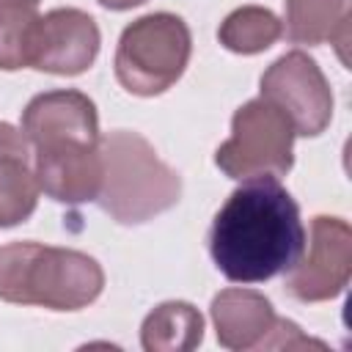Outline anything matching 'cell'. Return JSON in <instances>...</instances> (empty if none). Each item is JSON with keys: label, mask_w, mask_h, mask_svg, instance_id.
Segmentation results:
<instances>
[{"label": "cell", "mask_w": 352, "mask_h": 352, "mask_svg": "<svg viewBox=\"0 0 352 352\" xmlns=\"http://www.w3.org/2000/svg\"><path fill=\"white\" fill-rule=\"evenodd\" d=\"M104 289L96 258L72 248L14 242L0 248V300L50 311H80Z\"/></svg>", "instance_id": "7a4b0ae2"}, {"label": "cell", "mask_w": 352, "mask_h": 352, "mask_svg": "<svg viewBox=\"0 0 352 352\" xmlns=\"http://www.w3.org/2000/svg\"><path fill=\"white\" fill-rule=\"evenodd\" d=\"M300 261L283 272L286 292L300 302H324L338 297L352 275V231L341 217L319 214L311 220V242Z\"/></svg>", "instance_id": "52a82bcc"}, {"label": "cell", "mask_w": 352, "mask_h": 352, "mask_svg": "<svg viewBox=\"0 0 352 352\" xmlns=\"http://www.w3.org/2000/svg\"><path fill=\"white\" fill-rule=\"evenodd\" d=\"M30 146L36 179L47 198L58 204L96 201L104 173L99 138L50 135Z\"/></svg>", "instance_id": "ba28073f"}, {"label": "cell", "mask_w": 352, "mask_h": 352, "mask_svg": "<svg viewBox=\"0 0 352 352\" xmlns=\"http://www.w3.org/2000/svg\"><path fill=\"white\" fill-rule=\"evenodd\" d=\"M192 36L182 16L157 11L124 28L116 50V77L135 96L165 94L187 69Z\"/></svg>", "instance_id": "277c9868"}, {"label": "cell", "mask_w": 352, "mask_h": 352, "mask_svg": "<svg viewBox=\"0 0 352 352\" xmlns=\"http://www.w3.org/2000/svg\"><path fill=\"white\" fill-rule=\"evenodd\" d=\"M99 25L80 8H52L36 19L30 36V63L47 74H82L99 55Z\"/></svg>", "instance_id": "9c48e42d"}, {"label": "cell", "mask_w": 352, "mask_h": 352, "mask_svg": "<svg viewBox=\"0 0 352 352\" xmlns=\"http://www.w3.org/2000/svg\"><path fill=\"white\" fill-rule=\"evenodd\" d=\"M204 341V316L195 305L170 300L157 305L140 327L146 352H187Z\"/></svg>", "instance_id": "5bb4252c"}, {"label": "cell", "mask_w": 352, "mask_h": 352, "mask_svg": "<svg viewBox=\"0 0 352 352\" xmlns=\"http://www.w3.org/2000/svg\"><path fill=\"white\" fill-rule=\"evenodd\" d=\"M308 346L324 349L322 341L302 336V330H300L294 322L280 319V316H275V324L270 327V333H267L264 341L258 344V349H308Z\"/></svg>", "instance_id": "e0dca14e"}, {"label": "cell", "mask_w": 352, "mask_h": 352, "mask_svg": "<svg viewBox=\"0 0 352 352\" xmlns=\"http://www.w3.org/2000/svg\"><path fill=\"white\" fill-rule=\"evenodd\" d=\"M33 146L22 129L0 121V228L25 223L38 204Z\"/></svg>", "instance_id": "30bf717a"}, {"label": "cell", "mask_w": 352, "mask_h": 352, "mask_svg": "<svg viewBox=\"0 0 352 352\" xmlns=\"http://www.w3.org/2000/svg\"><path fill=\"white\" fill-rule=\"evenodd\" d=\"M96 3H102L104 8H113V11H126V8L143 6L146 0H96Z\"/></svg>", "instance_id": "ac0fdd59"}, {"label": "cell", "mask_w": 352, "mask_h": 352, "mask_svg": "<svg viewBox=\"0 0 352 352\" xmlns=\"http://www.w3.org/2000/svg\"><path fill=\"white\" fill-rule=\"evenodd\" d=\"M212 322L226 349H258L275 324L272 302L253 289H223L212 300Z\"/></svg>", "instance_id": "8fae6325"}, {"label": "cell", "mask_w": 352, "mask_h": 352, "mask_svg": "<svg viewBox=\"0 0 352 352\" xmlns=\"http://www.w3.org/2000/svg\"><path fill=\"white\" fill-rule=\"evenodd\" d=\"M280 36H283V22L270 8H261V6H242L231 11L217 30L220 44L239 55L264 52Z\"/></svg>", "instance_id": "9a60e30c"}, {"label": "cell", "mask_w": 352, "mask_h": 352, "mask_svg": "<svg viewBox=\"0 0 352 352\" xmlns=\"http://www.w3.org/2000/svg\"><path fill=\"white\" fill-rule=\"evenodd\" d=\"M38 14L30 6L0 8V69L16 72L30 63V36Z\"/></svg>", "instance_id": "2e32d148"}, {"label": "cell", "mask_w": 352, "mask_h": 352, "mask_svg": "<svg viewBox=\"0 0 352 352\" xmlns=\"http://www.w3.org/2000/svg\"><path fill=\"white\" fill-rule=\"evenodd\" d=\"M102 187L96 204L121 226H140L168 212L182 198L179 173L165 165L154 146L129 129H116L99 138Z\"/></svg>", "instance_id": "3957f363"}, {"label": "cell", "mask_w": 352, "mask_h": 352, "mask_svg": "<svg viewBox=\"0 0 352 352\" xmlns=\"http://www.w3.org/2000/svg\"><path fill=\"white\" fill-rule=\"evenodd\" d=\"M261 96L294 126V135L316 138L333 118V91L322 69L302 50L280 55L261 74Z\"/></svg>", "instance_id": "8992f818"}, {"label": "cell", "mask_w": 352, "mask_h": 352, "mask_svg": "<svg viewBox=\"0 0 352 352\" xmlns=\"http://www.w3.org/2000/svg\"><path fill=\"white\" fill-rule=\"evenodd\" d=\"M22 132L30 143L50 135H88L99 138L96 104L80 91H47L28 102L22 113Z\"/></svg>", "instance_id": "7c38bea8"}, {"label": "cell", "mask_w": 352, "mask_h": 352, "mask_svg": "<svg viewBox=\"0 0 352 352\" xmlns=\"http://www.w3.org/2000/svg\"><path fill=\"white\" fill-rule=\"evenodd\" d=\"M308 234L300 206L278 176H250L226 198L212 220L209 253L234 283H264L289 272Z\"/></svg>", "instance_id": "6da1fadb"}, {"label": "cell", "mask_w": 352, "mask_h": 352, "mask_svg": "<svg viewBox=\"0 0 352 352\" xmlns=\"http://www.w3.org/2000/svg\"><path fill=\"white\" fill-rule=\"evenodd\" d=\"M6 6H30V8H38V0H0V8Z\"/></svg>", "instance_id": "d6986e66"}, {"label": "cell", "mask_w": 352, "mask_h": 352, "mask_svg": "<svg viewBox=\"0 0 352 352\" xmlns=\"http://www.w3.org/2000/svg\"><path fill=\"white\" fill-rule=\"evenodd\" d=\"M286 38L292 44H336L346 63L349 0H286Z\"/></svg>", "instance_id": "4fadbf2b"}, {"label": "cell", "mask_w": 352, "mask_h": 352, "mask_svg": "<svg viewBox=\"0 0 352 352\" xmlns=\"http://www.w3.org/2000/svg\"><path fill=\"white\" fill-rule=\"evenodd\" d=\"M294 126L264 96L245 102L231 118V138L220 143L217 168L242 182L250 176H286L292 170Z\"/></svg>", "instance_id": "5b68a950"}]
</instances>
